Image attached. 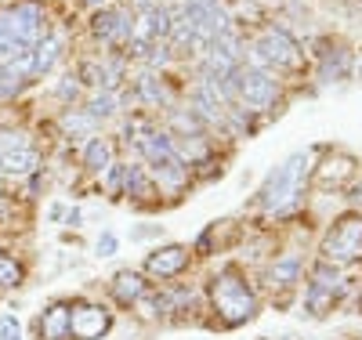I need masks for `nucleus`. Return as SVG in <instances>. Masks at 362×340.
<instances>
[{
	"label": "nucleus",
	"instance_id": "nucleus-1",
	"mask_svg": "<svg viewBox=\"0 0 362 340\" xmlns=\"http://www.w3.org/2000/svg\"><path fill=\"white\" fill-rule=\"evenodd\" d=\"M210 300H214V312L221 319V326H243L257 315V293L250 290V283L243 279V271L225 264L214 279H210Z\"/></svg>",
	"mask_w": 362,
	"mask_h": 340
},
{
	"label": "nucleus",
	"instance_id": "nucleus-2",
	"mask_svg": "<svg viewBox=\"0 0 362 340\" xmlns=\"http://www.w3.org/2000/svg\"><path fill=\"white\" fill-rule=\"evenodd\" d=\"M308 163H312L308 152H293L283 167H276L268 174L264 189L257 192V203H261L264 213H286L300 199V189H305V177H308Z\"/></svg>",
	"mask_w": 362,
	"mask_h": 340
},
{
	"label": "nucleus",
	"instance_id": "nucleus-3",
	"mask_svg": "<svg viewBox=\"0 0 362 340\" xmlns=\"http://www.w3.org/2000/svg\"><path fill=\"white\" fill-rule=\"evenodd\" d=\"M250 51H254V66L268 69V73L272 69H290V66L300 61V47L283 25H268L264 33L250 44Z\"/></svg>",
	"mask_w": 362,
	"mask_h": 340
},
{
	"label": "nucleus",
	"instance_id": "nucleus-4",
	"mask_svg": "<svg viewBox=\"0 0 362 340\" xmlns=\"http://www.w3.org/2000/svg\"><path fill=\"white\" fill-rule=\"evenodd\" d=\"M279 98V83L268 69H257V66H239L235 69V102L250 109V112H261V109H272Z\"/></svg>",
	"mask_w": 362,
	"mask_h": 340
},
{
	"label": "nucleus",
	"instance_id": "nucleus-5",
	"mask_svg": "<svg viewBox=\"0 0 362 340\" xmlns=\"http://www.w3.org/2000/svg\"><path fill=\"white\" fill-rule=\"evenodd\" d=\"M362 257V213H348V218H341L334 228L326 232L322 239V261L329 264H351Z\"/></svg>",
	"mask_w": 362,
	"mask_h": 340
},
{
	"label": "nucleus",
	"instance_id": "nucleus-6",
	"mask_svg": "<svg viewBox=\"0 0 362 340\" xmlns=\"http://www.w3.org/2000/svg\"><path fill=\"white\" fill-rule=\"evenodd\" d=\"M344 271L329 261H319L312 264V275H308V286H305V312L308 315H322V307H329L341 293H344Z\"/></svg>",
	"mask_w": 362,
	"mask_h": 340
},
{
	"label": "nucleus",
	"instance_id": "nucleus-7",
	"mask_svg": "<svg viewBox=\"0 0 362 340\" xmlns=\"http://www.w3.org/2000/svg\"><path fill=\"white\" fill-rule=\"evenodd\" d=\"M112 329V312L105 304H73L69 340H102Z\"/></svg>",
	"mask_w": 362,
	"mask_h": 340
},
{
	"label": "nucleus",
	"instance_id": "nucleus-8",
	"mask_svg": "<svg viewBox=\"0 0 362 340\" xmlns=\"http://www.w3.org/2000/svg\"><path fill=\"white\" fill-rule=\"evenodd\" d=\"M192 264V250L189 246H181V242H170L163 246V250H153L145 257V275L148 279H177L181 271H185Z\"/></svg>",
	"mask_w": 362,
	"mask_h": 340
},
{
	"label": "nucleus",
	"instance_id": "nucleus-9",
	"mask_svg": "<svg viewBox=\"0 0 362 340\" xmlns=\"http://www.w3.org/2000/svg\"><path fill=\"white\" fill-rule=\"evenodd\" d=\"M95 33L105 40V44H112V47H119V44H131V37H134V15H127V11H102V15H95Z\"/></svg>",
	"mask_w": 362,
	"mask_h": 340
},
{
	"label": "nucleus",
	"instance_id": "nucleus-10",
	"mask_svg": "<svg viewBox=\"0 0 362 340\" xmlns=\"http://www.w3.org/2000/svg\"><path fill=\"white\" fill-rule=\"evenodd\" d=\"M69 319H73V304H69V300L47 304L44 315L37 319L40 340H69Z\"/></svg>",
	"mask_w": 362,
	"mask_h": 340
},
{
	"label": "nucleus",
	"instance_id": "nucleus-11",
	"mask_svg": "<svg viewBox=\"0 0 362 340\" xmlns=\"http://www.w3.org/2000/svg\"><path fill=\"white\" fill-rule=\"evenodd\" d=\"M300 271H305V261L300 254H279L268 264V286L272 290H293L300 283Z\"/></svg>",
	"mask_w": 362,
	"mask_h": 340
},
{
	"label": "nucleus",
	"instance_id": "nucleus-12",
	"mask_svg": "<svg viewBox=\"0 0 362 340\" xmlns=\"http://www.w3.org/2000/svg\"><path fill=\"white\" fill-rule=\"evenodd\" d=\"M109 293H112V300L119 307H131V304H138L148 293V283L141 279L138 271H116L112 283H109Z\"/></svg>",
	"mask_w": 362,
	"mask_h": 340
},
{
	"label": "nucleus",
	"instance_id": "nucleus-13",
	"mask_svg": "<svg viewBox=\"0 0 362 340\" xmlns=\"http://www.w3.org/2000/svg\"><path fill=\"white\" fill-rule=\"evenodd\" d=\"M119 189H124V196H131L134 203H148L156 196V181L145 174L141 163H124V181H119Z\"/></svg>",
	"mask_w": 362,
	"mask_h": 340
},
{
	"label": "nucleus",
	"instance_id": "nucleus-14",
	"mask_svg": "<svg viewBox=\"0 0 362 340\" xmlns=\"http://www.w3.org/2000/svg\"><path fill=\"white\" fill-rule=\"evenodd\" d=\"M40 167V152L33 145H22V148H11L8 156H0V177H25Z\"/></svg>",
	"mask_w": 362,
	"mask_h": 340
},
{
	"label": "nucleus",
	"instance_id": "nucleus-15",
	"mask_svg": "<svg viewBox=\"0 0 362 340\" xmlns=\"http://www.w3.org/2000/svg\"><path fill=\"white\" fill-rule=\"evenodd\" d=\"M58 54H62V40H58V37H44V40L33 47V76L51 73L54 61H58Z\"/></svg>",
	"mask_w": 362,
	"mask_h": 340
},
{
	"label": "nucleus",
	"instance_id": "nucleus-16",
	"mask_svg": "<svg viewBox=\"0 0 362 340\" xmlns=\"http://www.w3.org/2000/svg\"><path fill=\"white\" fill-rule=\"evenodd\" d=\"M138 95L145 105H170V90H167L163 76H156V73H145L138 80Z\"/></svg>",
	"mask_w": 362,
	"mask_h": 340
},
{
	"label": "nucleus",
	"instance_id": "nucleus-17",
	"mask_svg": "<svg viewBox=\"0 0 362 340\" xmlns=\"http://www.w3.org/2000/svg\"><path fill=\"white\" fill-rule=\"evenodd\" d=\"M109 160H112L109 141H105V138H90L87 148H83V167H87V170H105V167H112Z\"/></svg>",
	"mask_w": 362,
	"mask_h": 340
},
{
	"label": "nucleus",
	"instance_id": "nucleus-18",
	"mask_svg": "<svg viewBox=\"0 0 362 340\" xmlns=\"http://www.w3.org/2000/svg\"><path fill=\"white\" fill-rule=\"evenodd\" d=\"M348 66H351V54L344 51V47H334V54H322V80H341V76H348Z\"/></svg>",
	"mask_w": 362,
	"mask_h": 340
},
{
	"label": "nucleus",
	"instance_id": "nucleus-19",
	"mask_svg": "<svg viewBox=\"0 0 362 340\" xmlns=\"http://www.w3.org/2000/svg\"><path fill=\"white\" fill-rule=\"evenodd\" d=\"M22 279H25V268L15 257L0 254V290H15V286H22Z\"/></svg>",
	"mask_w": 362,
	"mask_h": 340
},
{
	"label": "nucleus",
	"instance_id": "nucleus-20",
	"mask_svg": "<svg viewBox=\"0 0 362 340\" xmlns=\"http://www.w3.org/2000/svg\"><path fill=\"white\" fill-rule=\"evenodd\" d=\"M116 105H119V102H116L112 90H102V95H95V98L87 102V116L95 119V123H98V119H109V116L116 112Z\"/></svg>",
	"mask_w": 362,
	"mask_h": 340
},
{
	"label": "nucleus",
	"instance_id": "nucleus-21",
	"mask_svg": "<svg viewBox=\"0 0 362 340\" xmlns=\"http://www.w3.org/2000/svg\"><path fill=\"white\" fill-rule=\"evenodd\" d=\"M62 127H66L69 134H90V131L98 127V123L87 116V109H73V112H66V116H62Z\"/></svg>",
	"mask_w": 362,
	"mask_h": 340
},
{
	"label": "nucleus",
	"instance_id": "nucleus-22",
	"mask_svg": "<svg viewBox=\"0 0 362 340\" xmlns=\"http://www.w3.org/2000/svg\"><path fill=\"white\" fill-rule=\"evenodd\" d=\"M0 340H22V326H18V315L15 312L0 315Z\"/></svg>",
	"mask_w": 362,
	"mask_h": 340
},
{
	"label": "nucleus",
	"instance_id": "nucleus-23",
	"mask_svg": "<svg viewBox=\"0 0 362 340\" xmlns=\"http://www.w3.org/2000/svg\"><path fill=\"white\" fill-rule=\"evenodd\" d=\"M95 250H98V257H112V254L119 250V239H116L112 232H102L98 242H95Z\"/></svg>",
	"mask_w": 362,
	"mask_h": 340
},
{
	"label": "nucleus",
	"instance_id": "nucleus-24",
	"mask_svg": "<svg viewBox=\"0 0 362 340\" xmlns=\"http://www.w3.org/2000/svg\"><path fill=\"white\" fill-rule=\"evenodd\" d=\"M80 95V80L76 76H66L62 83H58V98H76Z\"/></svg>",
	"mask_w": 362,
	"mask_h": 340
},
{
	"label": "nucleus",
	"instance_id": "nucleus-25",
	"mask_svg": "<svg viewBox=\"0 0 362 340\" xmlns=\"http://www.w3.org/2000/svg\"><path fill=\"white\" fill-rule=\"evenodd\" d=\"M348 199H351V206H362V184H355V189H351V196H348Z\"/></svg>",
	"mask_w": 362,
	"mask_h": 340
},
{
	"label": "nucleus",
	"instance_id": "nucleus-26",
	"mask_svg": "<svg viewBox=\"0 0 362 340\" xmlns=\"http://www.w3.org/2000/svg\"><path fill=\"white\" fill-rule=\"evenodd\" d=\"M47 218H51V221H62V218H66V206H51Z\"/></svg>",
	"mask_w": 362,
	"mask_h": 340
},
{
	"label": "nucleus",
	"instance_id": "nucleus-27",
	"mask_svg": "<svg viewBox=\"0 0 362 340\" xmlns=\"http://www.w3.org/2000/svg\"><path fill=\"white\" fill-rule=\"evenodd\" d=\"M66 225H73V228L80 225V210H69V213H66Z\"/></svg>",
	"mask_w": 362,
	"mask_h": 340
},
{
	"label": "nucleus",
	"instance_id": "nucleus-28",
	"mask_svg": "<svg viewBox=\"0 0 362 340\" xmlns=\"http://www.w3.org/2000/svg\"><path fill=\"white\" fill-rule=\"evenodd\" d=\"M83 4H90V8H98V4H105V0H83Z\"/></svg>",
	"mask_w": 362,
	"mask_h": 340
},
{
	"label": "nucleus",
	"instance_id": "nucleus-29",
	"mask_svg": "<svg viewBox=\"0 0 362 340\" xmlns=\"http://www.w3.org/2000/svg\"><path fill=\"white\" fill-rule=\"evenodd\" d=\"M358 73H362V69H358Z\"/></svg>",
	"mask_w": 362,
	"mask_h": 340
}]
</instances>
